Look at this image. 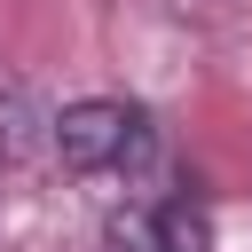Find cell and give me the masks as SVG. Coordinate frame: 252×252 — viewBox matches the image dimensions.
Masks as SVG:
<instances>
[{
  "mask_svg": "<svg viewBox=\"0 0 252 252\" xmlns=\"http://www.w3.org/2000/svg\"><path fill=\"white\" fill-rule=\"evenodd\" d=\"M150 110L142 102H118V94H79L47 118V150L63 158V173L94 181V173H126L150 158Z\"/></svg>",
  "mask_w": 252,
  "mask_h": 252,
  "instance_id": "obj_1",
  "label": "cell"
},
{
  "mask_svg": "<svg viewBox=\"0 0 252 252\" xmlns=\"http://www.w3.org/2000/svg\"><path fill=\"white\" fill-rule=\"evenodd\" d=\"M158 228H165V252H252V205L189 197V205H165Z\"/></svg>",
  "mask_w": 252,
  "mask_h": 252,
  "instance_id": "obj_2",
  "label": "cell"
},
{
  "mask_svg": "<svg viewBox=\"0 0 252 252\" xmlns=\"http://www.w3.org/2000/svg\"><path fill=\"white\" fill-rule=\"evenodd\" d=\"M102 244H110V252H165V228H158V213L126 205V213L102 220Z\"/></svg>",
  "mask_w": 252,
  "mask_h": 252,
  "instance_id": "obj_3",
  "label": "cell"
}]
</instances>
